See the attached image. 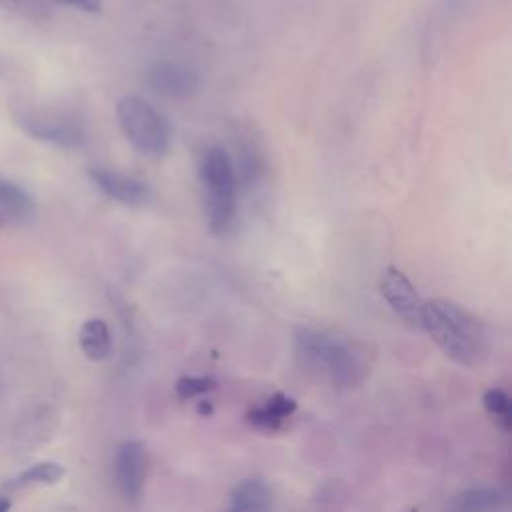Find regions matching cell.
<instances>
[{"label": "cell", "mask_w": 512, "mask_h": 512, "mask_svg": "<svg viewBox=\"0 0 512 512\" xmlns=\"http://www.w3.org/2000/svg\"><path fill=\"white\" fill-rule=\"evenodd\" d=\"M198 176L208 228L214 234H226L234 226L238 212V174L230 154L220 146L206 148Z\"/></svg>", "instance_id": "obj_3"}, {"label": "cell", "mask_w": 512, "mask_h": 512, "mask_svg": "<svg viewBox=\"0 0 512 512\" xmlns=\"http://www.w3.org/2000/svg\"><path fill=\"white\" fill-rule=\"evenodd\" d=\"M10 508H12V500L6 494L0 496V512H10Z\"/></svg>", "instance_id": "obj_19"}, {"label": "cell", "mask_w": 512, "mask_h": 512, "mask_svg": "<svg viewBox=\"0 0 512 512\" xmlns=\"http://www.w3.org/2000/svg\"><path fill=\"white\" fill-rule=\"evenodd\" d=\"M24 130L30 132L34 138L48 140L62 148H74L82 142V132L74 124L66 122H44V120H26Z\"/></svg>", "instance_id": "obj_14"}, {"label": "cell", "mask_w": 512, "mask_h": 512, "mask_svg": "<svg viewBox=\"0 0 512 512\" xmlns=\"http://www.w3.org/2000/svg\"><path fill=\"white\" fill-rule=\"evenodd\" d=\"M294 412H296V400L288 394L276 392L264 398L260 404H254L246 412V420L258 430L276 432L290 420Z\"/></svg>", "instance_id": "obj_9"}, {"label": "cell", "mask_w": 512, "mask_h": 512, "mask_svg": "<svg viewBox=\"0 0 512 512\" xmlns=\"http://www.w3.org/2000/svg\"><path fill=\"white\" fill-rule=\"evenodd\" d=\"M62 476H64V468L58 462H38L28 470L20 472L16 478H12L6 484V488L16 490V488H26L34 484H56Z\"/></svg>", "instance_id": "obj_15"}, {"label": "cell", "mask_w": 512, "mask_h": 512, "mask_svg": "<svg viewBox=\"0 0 512 512\" xmlns=\"http://www.w3.org/2000/svg\"><path fill=\"white\" fill-rule=\"evenodd\" d=\"M420 326L440 350L460 366H478L488 352V334L482 322L454 302H424Z\"/></svg>", "instance_id": "obj_2"}, {"label": "cell", "mask_w": 512, "mask_h": 512, "mask_svg": "<svg viewBox=\"0 0 512 512\" xmlns=\"http://www.w3.org/2000/svg\"><path fill=\"white\" fill-rule=\"evenodd\" d=\"M146 82L158 94L184 98L198 90L200 76L188 64L172 62V60H156L146 72Z\"/></svg>", "instance_id": "obj_7"}, {"label": "cell", "mask_w": 512, "mask_h": 512, "mask_svg": "<svg viewBox=\"0 0 512 512\" xmlns=\"http://www.w3.org/2000/svg\"><path fill=\"white\" fill-rule=\"evenodd\" d=\"M78 342H80V348H82L84 356L90 358L92 362H102L112 352L110 328L100 318H90L82 324L80 334H78Z\"/></svg>", "instance_id": "obj_13"}, {"label": "cell", "mask_w": 512, "mask_h": 512, "mask_svg": "<svg viewBox=\"0 0 512 512\" xmlns=\"http://www.w3.org/2000/svg\"><path fill=\"white\" fill-rule=\"evenodd\" d=\"M146 472H148V456L144 446L136 440L122 442L114 456V476L126 500L136 502L142 496L144 484H146Z\"/></svg>", "instance_id": "obj_5"}, {"label": "cell", "mask_w": 512, "mask_h": 512, "mask_svg": "<svg viewBox=\"0 0 512 512\" xmlns=\"http://www.w3.org/2000/svg\"><path fill=\"white\" fill-rule=\"evenodd\" d=\"M90 178L102 194H106L116 202H122L128 206H142L150 198L148 184L134 176L108 170V168H92Z\"/></svg>", "instance_id": "obj_8"}, {"label": "cell", "mask_w": 512, "mask_h": 512, "mask_svg": "<svg viewBox=\"0 0 512 512\" xmlns=\"http://www.w3.org/2000/svg\"><path fill=\"white\" fill-rule=\"evenodd\" d=\"M482 400H484L486 412L492 416L496 426L502 432H510V428H512V404H510L508 394L500 388H488L484 392Z\"/></svg>", "instance_id": "obj_16"}, {"label": "cell", "mask_w": 512, "mask_h": 512, "mask_svg": "<svg viewBox=\"0 0 512 512\" xmlns=\"http://www.w3.org/2000/svg\"><path fill=\"white\" fill-rule=\"evenodd\" d=\"M118 124L130 144L146 156H164L172 144V128L164 114L140 96H124L116 104Z\"/></svg>", "instance_id": "obj_4"}, {"label": "cell", "mask_w": 512, "mask_h": 512, "mask_svg": "<svg viewBox=\"0 0 512 512\" xmlns=\"http://www.w3.org/2000/svg\"><path fill=\"white\" fill-rule=\"evenodd\" d=\"M58 2L80 8L84 12H98L102 8V0H58Z\"/></svg>", "instance_id": "obj_18"}, {"label": "cell", "mask_w": 512, "mask_h": 512, "mask_svg": "<svg viewBox=\"0 0 512 512\" xmlns=\"http://www.w3.org/2000/svg\"><path fill=\"white\" fill-rule=\"evenodd\" d=\"M506 496L494 488H468L448 502V512H504Z\"/></svg>", "instance_id": "obj_11"}, {"label": "cell", "mask_w": 512, "mask_h": 512, "mask_svg": "<svg viewBox=\"0 0 512 512\" xmlns=\"http://www.w3.org/2000/svg\"><path fill=\"white\" fill-rule=\"evenodd\" d=\"M214 388V380L208 376H182L176 382V394L182 400H190L196 396H202Z\"/></svg>", "instance_id": "obj_17"}, {"label": "cell", "mask_w": 512, "mask_h": 512, "mask_svg": "<svg viewBox=\"0 0 512 512\" xmlns=\"http://www.w3.org/2000/svg\"><path fill=\"white\" fill-rule=\"evenodd\" d=\"M380 294L402 320L412 326H420L424 302L420 300L416 288L402 270L388 266L380 274Z\"/></svg>", "instance_id": "obj_6"}, {"label": "cell", "mask_w": 512, "mask_h": 512, "mask_svg": "<svg viewBox=\"0 0 512 512\" xmlns=\"http://www.w3.org/2000/svg\"><path fill=\"white\" fill-rule=\"evenodd\" d=\"M294 344L302 364L334 386H356L370 370L366 346L354 340L324 330L300 328Z\"/></svg>", "instance_id": "obj_1"}, {"label": "cell", "mask_w": 512, "mask_h": 512, "mask_svg": "<svg viewBox=\"0 0 512 512\" xmlns=\"http://www.w3.org/2000/svg\"><path fill=\"white\" fill-rule=\"evenodd\" d=\"M270 502L268 486L258 478H246L232 490L226 512H266Z\"/></svg>", "instance_id": "obj_12"}, {"label": "cell", "mask_w": 512, "mask_h": 512, "mask_svg": "<svg viewBox=\"0 0 512 512\" xmlns=\"http://www.w3.org/2000/svg\"><path fill=\"white\" fill-rule=\"evenodd\" d=\"M34 198L18 184L0 178V220L4 224H24L34 216Z\"/></svg>", "instance_id": "obj_10"}]
</instances>
